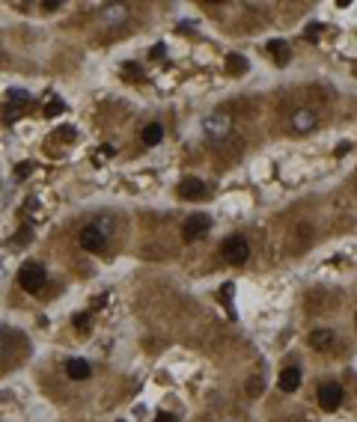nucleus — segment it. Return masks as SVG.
<instances>
[{"mask_svg":"<svg viewBox=\"0 0 357 422\" xmlns=\"http://www.w3.org/2000/svg\"><path fill=\"white\" fill-rule=\"evenodd\" d=\"M66 375L71 378V381H83V378H89V363L86 360H69L66 363Z\"/></svg>","mask_w":357,"mask_h":422,"instance_id":"nucleus-9","label":"nucleus"},{"mask_svg":"<svg viewBox=\"0 0 357 422\" xmlns=\"http://www.w3.org/2000/svg\"><path fill=\"white\" fill-rule=\"evenodd\" d=\"M125 74H131V77H143V71H140L137 65H125Z\"/></svg>","mask_w":357,"mask_h":422,"instance_id":"nucleus-20","label":"nucleus"},{"mask_svg":"<svg viewBox=\"0 0 357 422\" xmlns=\"http://www.w3.org/2000/svg\"><path fill=\"white\" fill-rule=\"evenodd\" d=\"M57 113H63V101H51L45 107V116H57Z\"/></svg>","mask_w":357,"mask_h":422,"instance_id":"nucleus-16","label":"nucleus"},{"mask_svg":"<svg viewBox=\"0 0 357 422\" xmlns=\"http://www.w3.org/2000/svg\"><path fill=\"white\" fill-rule=\"evenodd\" d=\"M209 226H212L209 214H191V217L185 220V226H182V238H185V241H200V238L209 232Z\"/></svg>","mask_w":357,"mask_h":422,"instance_id":"nucleus-3","label":"nucleus"},{"mask_svg":"<svg viewBox=\"0 0 357 422\" xmlns=\"http://www.w3.org/2000/svg\"><path fill=\"white\" fill-rule=\"evenodd\" d=\"M161 137H164V128H161L158 122H149V125L143 128V143H146V146H158Z\"/></svg>","mask_w":357,"mask_h":422,"instance_id":"nucleus-10","label":"nucleus"},{"mask_svg":"<svg viewBox=\"0 0 357 422\" xmlns=\"http://www.w3.org/2000/svg\"><path fill=\"white\" fill-rule=\"evenodd\" d=\"M310 125H313V113L301 110V113L295 116V128H310Z\"/></svg>","mask_w":357,"mask_h":422,"instance_id":"nucleus-13","label":"nucleus"},{"mask_svg":"<svg viewBox=\"0 0 357 422\" xmlns=\"http://www.w3.org/2000/svg\"><path fill=\"white\" fill-rule=\"evenodd\" d=\"M80 247L98 253V250L104 247V229H98V226H83V229H80Z\"/></svg>","mask_w":357,"mask_h":422,"instance_id":"nucleus-5","label":"nucleus"},{"mask_svg":"<svg viewBox=\"0 0 357 422\" xmlns=\"http://www.w3.org/2000/svg\"><path fill=\"white\" fill-rule=\"evenodd\" d=\"M149 57H152V60H155V57H164V45H158V48H152V51H149Z\"/></svg>","mask_w":357,"mask_h":422,"instance_id":"nucleus-22","label":"nucleus"},{"mask_svg":"<svg viewBox=\"0 0 357 422\" xmlns=\"http://www.w3.org/2000/svg\"><path fill=\"white\" fill-rule=\"evenodd\" d=\"M355 321H357V318H355Z\"/></svg>","mask_w":357,"mask_h":422,"instance_id":"nucleus-24","label":"nucleus"},{"mask_svg":"<svg viewBox=\"0 0 357 422\" xmlns=\"http://www.w3.org/2000/svg\"><path fill=\"white\" fill-rule=\"evenodd\" d=\"M220 253H223V259H226L229 265H244L247 256H250V244H247V238L232 235V238H226V241L220 244Z\"/></svg>","mask_w":357,"mask_h":422,"instance_id":"nucleus-2","label":"nucleus"},{"mask_svg":"<svg viewBox=\"0 0 357 422\" xmlns=\"http://www.w3.org/2000/svg\"><path fill=\"white\" fill-rule=\"evenodd\" d=\"M277 384H280L283 393H295V390L301 387V369H298V366H286V369L280 372V381H277Z\"/></svg>","mask_w":357,"mask_h":422,"instance_id":"nucleus-7","label":"nucleus"},{"mask_svg":"<svg viewBox=\"0 0 357 422\" xmlns=\"http://www.w3.org/2000/svg\"><path fill=\"white\" fill-rule=\"evenodd\" d=\"M30 170H33V164H18V167H15V176H18V179H27Z\"/></svg>","mask_w":357,"mask_h":422,"instance_id":"nucleus-17","label":"nucleus"},{"mask_svg":"<svg viewBox=\"0 0 357 422\" xmlns=\"http://www.w3.org/2000/svg\"><path fill=\"white\" fill-rule=\"evenodd\" d=\"M226 71L229 74H244L247 71V60L241 54H226Z\"/></svg>","mask_w":357,"mask_h":422,"instance_id":"nucleus-11","label":"nucleus"},{"mask_svg":"<svg viewBox=\"0 0 357 422\" xmlns=\"http://www.w3.org/2000/svg\"><path fill=\"white\" fill-rule=\"evenodd\" d=\"M179 196H182V199H203V196H206V184H203V179L188 176L185 181H179Z\"/></svg>","mask_w":357,"mask_h":422,"instance_id":"nucleus-6","label":"nucleus"},{"mask_svg":"<svg viewBox=\"0 0 357 422\" xmlns=\"http://www.w3.org/2000/svg\"><path fill=\"white\" fill-rule=\"evenodd\" d=\"M74 327L86 333V330H89V315H86V312H83V315H74Z\"/></svg>","mask_w":357,"mask_h":422,"instance_id":"nucleus-15","label":"nucleus"},{"mask_svg":"<svg viewBox=\"0 0 357 422\" xmlns=\"http://www.w3.org/2000/svg\"><path fill=\"white\" fill-rule=\"evenodd\" d=\"M119 422H125V420H119Z\"/></svg>","mask_w":357,"mask_h":422,"instance_id":"nucleus-23","label":"nucleus"},{"mask_svg":"<svg viewBox=\"0 0 357 422\" xmlns=\"http://www.w3.org/2000/svg\"><path fill=\"white\" fill-rule=\"evenodd\" d=\"M331 342H334V333H331V330H313V333H310V345L319 348V351L328 348Z\"/></svg>","mask_w":357,"mask_h":422,"instance_id":"nucleus-12","label":"nucleus"},{"mask_svg":"<svg viewBox=\"0 0 357 422\" xmlns=\"http://www.w3.org/2000/svg\"><path fill=\"white\" fill-rule=\"evenodd\" d=\"M316 396H319L322 411H337V408L343 405V396H346V393H343V387H340V384H322Z\"/></svg>","mask_w":357,"mask_h":422,"instance_id":"nucleus-4","label":"nucleus"},{"mask_svg":"<svg viewBox=\"0 0 357 422\" xmlns=\"http://www.w3.org/2000/svg\"><path fill=\"white\" fill-rule=\"evenodd\" d=\"M18 283H21V289H24V292L36 295V292H42V289H45L48 274H45V268H42L39 262H24V265H21V271H18Z\"/></svg>","mask_w":357,"mask_h":422,"instance_id":"nucleus-1","label":"nucleus"},{"mask_svg":"<svg viewBox=\"0 0 357 422\" xmlns=\"http://www.w3.org/2000/svg\"><path fill=\"white\" fill-rule=\"evenodd\" d=\"M346 152H352V143H349V140H346V143H340V146H337V152H334V155H337V158H343V155H346Z\"/></svg>","mask_w":357,"mask_h":422,"instance_id":"nucleus-18","label":"nucleus"},{"mask_svg":"<svg viewBox=\"0 0 357 422\" xmlns=\"http://www.w3.org/2000/svg\"><path fill=\"white\" fill-rule=\"evenodd\" d=\"M268 51H271V57L277 60V65H286V62L292 60V51H289V45H286L283 39H271V42H268Z\"/></svg>","mask_w":357,"mask_h":422,"instance_id":"nucleus-8","label":"nucleus"},{"mask_svg":"<svg viewBox=\"0 0 357 422\" xmlns=\"http://www.w3.org/2000/svg\"><path fill=\"white\" fill-rule=\"evenodd\" d=\"M319 33H322V24L313 21V24L307 27V39H310V42H319Z\"/></svg>","mask_w":357,"mask_h":422,"instance_id":"nucleus-14","label":"nucleus"},{"mask_svg":"<svg viewBox=\"0 0 357 422\" xmlns=\"http://www.w3.org/2000/svg\"><path fill=\"white\" fill-rule=\"evenodd\" d=\"M155 422H176V417H173V414H158Z\"/></svg>","mask_w":357,"mask_h":422,"instance_id":"nucleus-21","label":"nucleus"},{"mask_svg":"<svg viewBox=\"0 0 357 422\" xmlns=\"http://www.w3.org/2000/svg\"><path fill=\"white\" fill-rule=\"evenodd\" d=\"M42 6H45V9H48V12H57V9H60V0H45V3H42Z\"/></svg>","mask_w":357,"mask_h":422,"instance_id":"nucleus-19","label":"nucleus"}]
</instances>
